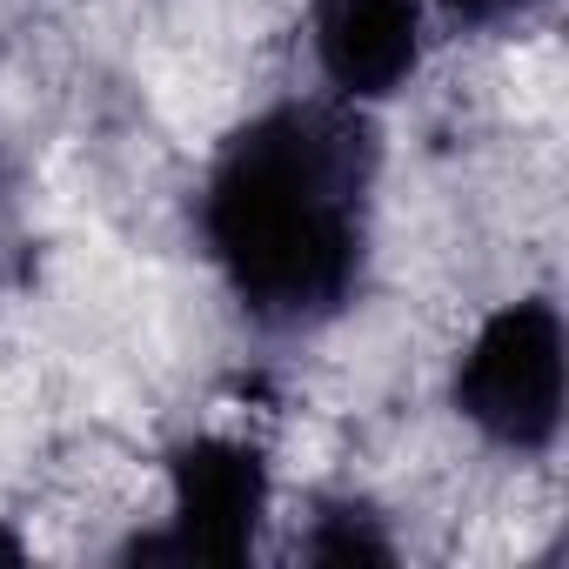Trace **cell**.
<instances>
[{"instance_id":"cell-1","label":"cell","mask_w":569,"mask_h":569,"mask_svg":"<svg viewBox=\"0 0 569 569\" xmlns=\"http://www.w3.org/2000/svg\"><path fill=\"white\" fill-rule=\"evenodd\" d=\"M376 134L342 101H281L241 121L201 188V241L261 329L336 322L369 268Z\"/></svg>"},{"instance_id":"cell-6","label":"cell","mask_w":569,"mask_h":569,"mask_svg":"<svg viewBox=\"0 0 569 569\" xmlns=\"http://www.w3.org/2000/svg\"><path fill=\"white\" fill-rule=\"evenodd\" d=\"M542 0H442V14L462 21V28H502V21H522Z\"/></svg>"},{"instance_id":"cell-7","label":"cell","mask_w":569,"mask_h":569,"mask_svg":"<svg viewBox=\"0 0 569 569\" xmlns=\"http://www.w3.org/2000/svg\"><path fill=\"white\" fill-rule=\"evenodd\" d=\"M0 562H28V542L14 529H0Z\"/></svg>"},{"instance_id":"cell-2","label":"cell","mask_w":569,"mask_h":569,"mask_svg":"<svg viewBox=\"0 0 569 569\" xmlns=\"http://www.w3.org/2000/svg\"><path fill=\"white\" fill-rule=\"evenodd\" d=\"M456 416L509 449L542 456L562 436V316L556 302H502L456 362Z\"/></svg>"},{"instance_id":"cell-4","label":"cell","mask_w":569,"mask_h":569,"mask_svg":"<svg viewBox=\"0 0 569 569\" xmlns=\"http://www.w3.org/2000/svg\"><path fill=\"white\" fill-rule=\"evenodd\" d=\"M309 34L336 101L369 108L409 88L422 61V0H316Z\"/></svg>"},{"instance_id":"cell-5","label":"cell","mask_w":569,"mask_h":569,"mask_svg":"<svg viewBox=\"0 0 569 569\" xmlns=\"http://www.w3.org/2000/svg\"><path fill=\"white\" fill-rule=\"evenodd\" d=\"M309 562H329V569H356V562H396V542L382 536V522L362 509V502H329L302 542Z\"/></svg>"},{"instance_id":"cell-3","label":"cell","mask_w":569,"mask_h":569,"mask_svg":"<svg viewBox=\"0 0 569 569\" xmlns=\"http://www.w3.org/2000/svg\"><path fill=\"white\" fill-rule=\"evenodd\" d=\"M268 522V462L241 436H194L168 456V522L121 562H248Z\"/></svg>"}]
</instances>
